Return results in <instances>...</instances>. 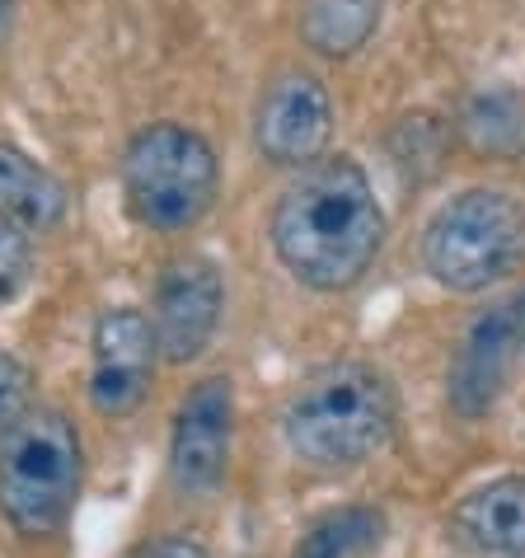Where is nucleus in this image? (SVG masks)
I'll list each match as a JSON object with an SVG mask.
<instances>
[{"instance_id":"1","label":"nucleus","mask_w":525,"mask_h":558,"mask_svg":"<svg viewBox=\"0 0 525 558\" xmlns=\"http://www.w3.org/2000/svg\"><path fill=\"white\" fill-rule=\"evenodd\" d=\"M277 263L310 291H347L384 250V207L352 155H319L282 189L268 221Z\"/></svg>"},{"instance_id":"2","label":"nucleus","mask_w":525,"mask_h":558,"mask_svg":"<svg viewBox=\"0 0 525 558\" xmlns=\"http://www.w3.org/2000/svg\"><path fill=\"white\" fill-rule=\"evenodd\" d=\"M394 417V385L380 366L329 362L291 395L282 413V437L305 470L343 474L390 446Z\"/></svg>"},{"instance_id":"3","label":"nucleus","mask_w":525,"mask_h":558,"mask_svg":"<svg viewBox=\"0 0 525 558\" xmlns=\"http://www.w3.org/2000/svg\"><path fill=\"white\" fill-rule=\"evenodd\" d=\"M85 446L61 409H28L0 441V517L14 535L48 539L66 525L81 493Z\"/></svg>"},{"instance_id":"4","label":"nucleus","mask_w":525,"mask_h":558,"mask_svg":"<svg viewBox=\"0 0 525 558\" xmlns=\"http://www.w3.org/2000/svg\"><path fill=\"white\" fill-rule=\"evenodd\" d=\"M221 193V160L188 122H150L122 150V197L146 230L183 235Z\"/></svg>"},{"instance_id":"5","label":"nucleus","mask_w":525,"mask_h":558,"mask_svg":"<svg viewBox=\"0 0 525 558\" xmlns=\"http://www.w3.org/2000/svg\"><path fill=\"white\" fill-rule=\"evenodd\" d=\"M525 263V203L502 189H465L423 230V268L445 291H488Z\"/></svg>"},{"instance_id":"6","label":"nucleus","mask_w":525,"mask_h":558,"mask_svg":"<svg viewBox=\"0 0 525 558\" xmlns=\"http://www.w3.org/2000/svg\"><path fill=\"white\" fill-rule=\"evenodd\" d=\"M225 315V277L207 254H174L156 277L150 333L169 366L197 362Z\"/></svg>"},{"instance_id":"7","label":"nucleus","mask_w":525,"mask_h":558,"mask_svg":"<svg viewBox=\"0 0 525 558\" xmlns=\"http://www.w3.org/2000/svg\"><path fill=\"white\" fill-rule=\"evenodd\" d=\"M235 446V385L230 376L197 380L169 427V478L183 498H207L225 484Z\"/></svg>"},{"instance_id":"8","label":"nucleus","mask_w":525,"mask_h":558,"mask_svg":"<svg viewBox=\"0 0 525 558\" xmlns=\"http://www.w3.org/2000/svg\"><path fill=\"white\" fill-rule=\"evenodd\" d=\"M521 352H525V287L492 301L460 338L451 380H445L451 409L460 417H484L502 399Z\"/></svg>"},{"instance_id":"9","label":"nucleus","mask_w":525,"mask_h":558,"mask_svg":"<svg viewBox=\"0 0 525 558\" xmlns=\"http://www.w3.org/2000/svg\"><path fill=\"white\" fill-rule=\"evenodd\" d=\"M156 333L150 315L136 305H113L95 319L89 333V404L103 417H127L146 404L150 380H156Z\"/></svg>"},{"instance_id":"10","label":"nucleus","mask_w":525,"mask_h":558,"mask_svg":"<svg viewBox=\"0 0 525 558\" xmlns=\"http://www.w3.org/2000/svg\"><path fill=\"white\" fill-rule=\"evenodd\" d=\"M333 132V99L319 75L282 71L262 85L254 108V146L268 165L305 169L315 165Z\"/></svg>"},{"instance_id":"11","label":"nucleus","mask_w":525,"mask_h":558,"mask_svg":"<svg viewBox=\"0 0 525 558\" xmlns=\"http://www.w3.org/2000/svg\"><path fill=\"white\" fill-rule=\"evenodd\" d=\"M455 531L488 558H525V474H502L455 507Z\"/></svg>"},{"instance_id":"12","label":"nucleus","mask_w":525,"mask_h":558,"mask_svg":"<svg viewBox=\"0 0 525 558\" xmlns=\"http://www.w3.org/2000/svg\"><path fill=\"white\" fill-rule=\"evenodd\" d=\"M71 193L48 165H38L28 150L0 142V221L42 235L66 221Z\"/></svg>"},{"instance_id":"13","label":"nucleus","mask_w":525,"mask_h":558,"mask_svg":"<svg viewBox=\"0 0 525 558\" xmlns=\"http://www.w3.org/2000/svg\"><path fill=\"white\" fill-rule=\"evenodd\" d=\"M460 136L484 160H525V95L521 89H478L460 113Z\"/></svg>"},{"instance_id":"14","label":"nucleus","mask_w":525,"mask_h":558,"mask_svg":"<svg viewBox=\"0 0 525 558\" xmlns=\"http://www.w3.org/2000/svg\"><path fill=\"white\" fill-rule=\"evenodd\" d=\"M384 0H301V38L319 57H352L380 24Z\"/></svg>"},{"instance_id":"15","label":"nucleus","mask_w":525,"mask_h":558,"mask_svg":"<svg viewBox=\"0 0 525 558\" xmlns=\"http://www.w3.org/2000/svg\"><path fill=\"white\" fill-rule=\"evenodd\" d=\"M384 545V511L376 507H338L296 539L291 558H376Z\"/></svg>"},{"instance_id":"16","label":"nucleus","mask_w":525,"mask_h":558,"mask_svg":"<svg viewBox=\"0 0 525 558\" xmlns=\"http://www.w3.org/2000/svg\"><path fill=\"white\" fill-rule=\"evenodd\" d=\"M34 272V235L10 221H0V305L14 301Z\"/></svg>"},{"instance_id":"17","label":"nucleus","mask_w":525,"mask_h":558,"mask_svg":"<svg viewBox=\"0 0 525 558\" xmlns=\"http://www.w3.org/2000/svg\"><path fill=\"white\" fill-rule=\"evenodd\" d=\"M28 399H34V371L14 352H0V441H5L14 423L28 413Z\"/></svg>"},{"instance_id":"18","label":"nucleus","mask_w":525,"mask_h":558,"mask_svg":"<svg viewBox=\"0 0 525 558\" xmlns=\"http://www.w3.org/2000/svg\"><path fill=\"white\" fill-rule=\"evenodd\" d=\"M132 558H207V549L197 545L193 535H160L150 539V545H142Z\"/></svg>"},{"instance_id":"19","label":"nucleus","mask_w":525,"mask_h":558,"mask_svg":"<svg viewBox=\"0 0 525 558\" xmlns=\"http://www.w3.org/2000/svg\"><path fill=\"white\" fill-rule=\"evenodd\" d=\"M14 20H20V0H0V48H5L14 34Z\"/></svg>"}]
</instances>
